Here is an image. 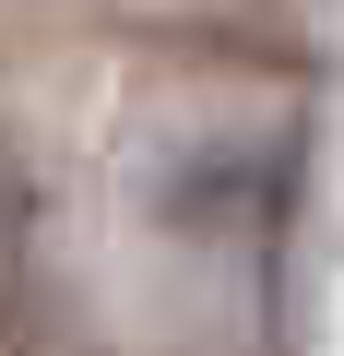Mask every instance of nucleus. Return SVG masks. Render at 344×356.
I'll return each instance as SVG.
<instances>
[{
    "label": "nucleus",
    "mask_w": 344,
    "mask_h": 356,
    "mask_svg": "<svg viewBox=\"0 0 344 356\" xmlns=\"http://www.w3.org/2000/svg\"><path fill=\"white\" fill-rule=\"evenodd\" d=\"M24 273H36V178H24L13 143H0V321L24 309Z\"/></svg>",
    "instance_id": "f257e3e1"
}]
</instances>
